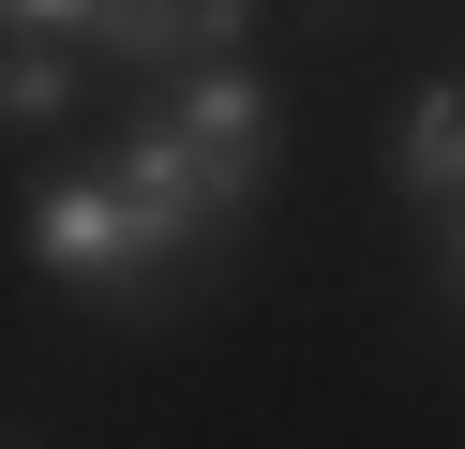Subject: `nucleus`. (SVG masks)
Segmentation results:
<instances>
[{
  "instance_id": "f257e3e1",
  "label": "nucleus",
  "mask_w": 465,
  "mask_h": 449,
  "mask_svg": "<svg viewBox=\"0 0 465 449\" xmlns=\"http://www.w3.org/2000/svg\"><path fill=\"white\" fill-rule=\"evenodd\" d=\"M225 180H211V150L181 135V120H151V135L121 150L105 180H75V195H45V255L75 269V285H121V269H151V255H181L195 225H225Z\"/></svg>"
},
{
  "instance_id": "f03ea898",
  "label": "nucleus",
  "mask_w": 465,
  "mask_h": 449,
  "mask_svg": "<svg viewBox=\"0 0 465 449\" xmlns=\"http://www.w3.org/2000/svg\"><path fill=\"white\" fill-rule=\"evenodd\" d=\"M405 195L420 210L465 195V90H420V105H405Z\"/></svg>"
},
{
  "instance_id": "7ed1b4c3",
  "label": "nucleus",
  "mask_w": 465,
  "mask_h": 449,
  "mask_svg": "<svg viewBox=\"0 0 465 449\" xmlns=\"http://www.w3.org/2000/svg\"><path fill=\"white\" fill-rule=\"evenodd\" d=\"M15 30H31V45H15V120H45L61 105V45H45V15H15Z\"/></svg>"
}]
</instances>
